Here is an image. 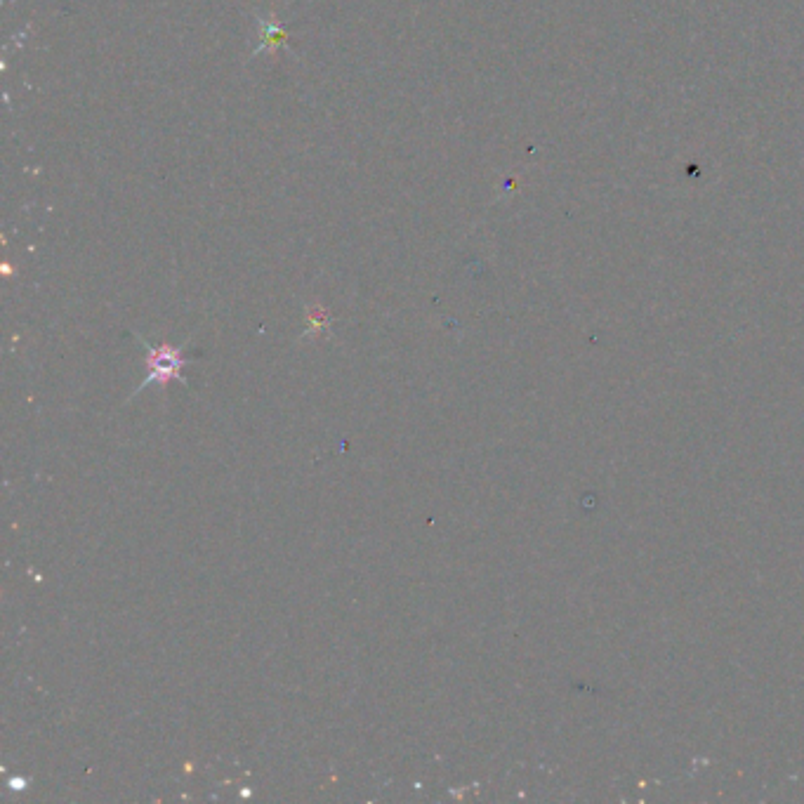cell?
<instances>
[{"label":"cell","mask_w":804,"mask_h":804,"mask_svg":"<svg viewBox=\"0 0 804 804\" xmlns=\"http://www.w3.org/2000/svg\"><path fill=\"white\" fill-rule=\"evenodd\" d=\"M140 338V335H137ZM140 342L147 349V378L142 380V385L137 387V392L147 390L151 382H158V385H168L170 380H180L182 385H189V380L182 375V368L189 364V359L182 354V347H170V345H149L147 340Z\"/></svg>","instance_id":"obj_1"}]
</instances>
